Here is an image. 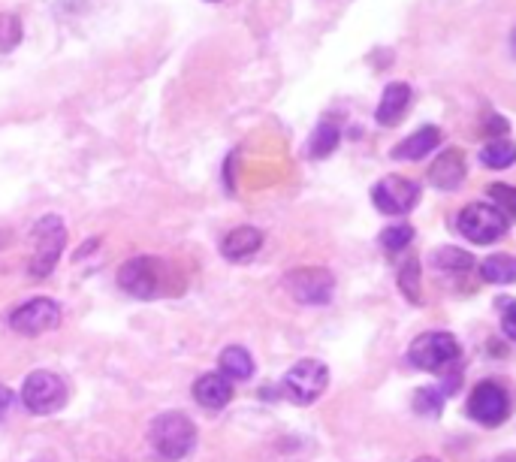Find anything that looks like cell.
I'll return each mask as SVG.
<instances>
[{
  "instance_id": "cell-20",
  "label": "cell",
  "mask_w": 516,
  "mask_h": 462,
  "mask_svg": "<svg viewBox=\"0 0 516 462\" xmlns=\"http://www.w3.org/2000/svg\"><path fill=\"white\" fill-rule=\"evenodd\" d=\"M338 139H341V130L335 121H320L317 130L311 133V142H308V154L311 158H329V154L338 148Z\"/></svg>"
},
{
  "instance_id": "cell-2",
  "label": "cell",
  "mask_w": 516,
  "mask_h": 462,
  "mask_svg": "<svg viewBox=\"0 0 516 462\" xmlns=\"http://www.w3.org/2000/svg\"><path fill=\"white\" fill-rule=\"evenodd\" d=\"M148 444L163 462H179L185 459L197 444V426L182 411H166L157 414L148 426Z\"/></svg>"
},
{
  "instance_id": "cell-5",
  "label": "cell",
  "mask_w": 516,
  "mask_h": 462,
  "mask_svg": "<svg viewBox=\"0 0 516 462\" xmlns=\"http://www.w3.org/2000/svg\"><path fill=\"white\" fill-rule=\"evenodd\" d=\"M456 227H459V233L468 242H474V245H492V242H498L507 233L510 221L495 206H489V203H471V206H465L459 212Z\"/></svg>"
},
{
  "instance_id": "cell-17",
  "label": "cell",
  "mask_w": 516,
  "mask_h": 462,
  "mask_svg": "<svg viewBox=\"0 0 516 462\" xmlns=\"http://www.w3.org/2000/svg\"><path fill=\"white\" fill-rule=\"evenodd\" d=\"M480 164L489 167V170H507L516 164V142L510 139H489L483 148H480Z\"/></svg>"
},
{
  "instance_id": "cell-6",
  "label": "cell",
  "mask_w": 516,
  "mask_h": 462,
  "mask_svg": "<svg viewBox=\"0 0 516 462\" xmlns=\"http://www.w3.org/2000/svg\"><path fill=\"white\" fill-rule=\"evenodd\" d=\"M329 387V369L320 360H299L281 381V390L296 405H311Z\"/></svg>"
},
{
  "instance_id": "cell-28",
  "label": "cell",
  "mask_w": 516,
  "mask_h": 462,
  "mask_svg": "<svg viewBox=\"0 0 516 462\" xmlns=\"http://www.w3.org/2000/svg\"><path fill=\"white\" fill-rule=\"evenodd\" d=\"M483 130H486L489 139H501V136L507 133V121H504L501 115H489L486 124H483Z\"/></svg>"
},
{
  "instance_id": "cell-19",
  "label": "cell",
  "mask_w": 516,
  "mask_h": 462,
  "mask_svg": "<svg viewBox=\"0 0 516 462\" xmlns=\"http://www.w3.org/2000/svg\"><path fill=\"white\" fill-rule=\"evenodd\" d=\"M480 275L489 284H513L516 281V257L513 254H492L480 263Z\"/></svg>"
},
{
  "instance_id": "cell-23",
  "label": "cell",
  "mask_w": 516,
  "mask_h": 462,
  "mask_svg": "<svg viewBox=\"0 0 516 462\" xmlns=\"http://www.w3.org/2000/svg\"><path fill=\"white\" fill-rule=\"evenodd\" d=\"M399 290L411 299V302H420V260L417 257H408L405 266L399 269Z\"/></svg>"
},
{
  "instance_id": "cell-3",
  "label": "cell",
  "mask_w": 516,
  "mask_h": 462,
  "mask_svg": "<svg viewBox=\"0 0 516 462\" xmlns=\"http://www.w3.org/2000/svg\"><path fill=\"white\" fill-rule=\"evenodd\" d=\"M34 254H31V263H28V272L34 278H49L64 254V245H67V227L58 215H46L37 221L34 227Z\"/></svg>"
},
{
  "instance_id": "cell-1",
  "label": "cell",
  "mask_w": 516,
  "mask_h": 462,
  "mask_svg": "<svg viewBox=\"0 0 516 462\" xmlns=\"http://www.w3.org/2000/svg\"><path fill=\"white\" fill-rule=\"evenodd\" d=\"M182 284V278H176L172 266L163 257H130L121 269H118V287L124 293H130L133 299H157V296H169L176 293Z\"/></svg>"
},
{
  "instance_id": "cell-29",
  "label": "cell",
  "mask_w": 516,
  "mask_h": 462,
  "mask_svg": "<svg viewBox=\"0 0 516 462\" xmlns=\"http://www.w3.org/2000/svg\"><path fill=\"white\" fill-rule=\"evenodd\" d=\"M13 402H16L13 390H10V387H4V384H0V417H7V414H10Z\"/></svg>"
},
{
  "instance_id": "cell-9",
  "label": "cell",
  "mask_w": 516,
  "mask_h": 462,
  "mask_svg": "<svg viewBox=\"0 0 516 462\" xmlns=\"http://www.w3.org/2000/svg\"><path fill=\"white\" fill-rule=\"evenodd\" d=\"M10 327L22 336H43L61 327V305L49 296H34L10 315Z\"/></svg>"
},
{
  "instance_id": "cell-15",
  "label": "cell",
  "mask_w": 516,
  "mask_h": 462,
  "mask_svg": "<svg viewBox=\"0 0 516 462\" xmlns=\"http://www.w3.org/2000/svg\"><path fill=\"white\" fill-rule=\"evenodd\" d=\"M408 106H411V85L408 82H393V85H387L375 118H378L381 127H396L405 118Z\"/></svg>"
},
{
  "instance_id": "cell-26",
  "label": "cell",
  "mask_w": 516,
  "mask_h": 462,
  "mask_svg": "<svg viewBox=\"0 0 516 462\" xmlns=\"http://www.w3.org/2000/svg\"><path fill=\"white\" fill-rule=\"evenodd\" d=\"M411 239H414V227L411 224H396V227H387L381 233V245L387 251H402V248L411 245Z\"/></svg>"
},
{
  "instance_id": "cell-21",
  "label": "cell",
  "mask_w": 516,
  "mask_h": 462,
  "mask_svg": "<svg viewBox=\"0 0 516 462\" xmlns=\"http://www.w3.org/2000/svg\"><path fill=\"white\" fill-rule=\"evenodd\" d=\"M432 263H435L438 269H447V272H468V269L474 266V257H471L468 251H462V248L447 245V248H438V251L432 254Z\"/></svg>"
},
{
  "instance_id": "cell-11",
  "label": "cell",
  "mask_w": 516,
  "mask_h": 462,
  "mask_svg": "<svg viewBox=\"0 0 516 462\" xmlns=\"http://www.w3.org/2000/svg\"><path fill=\"white\" fill-rule=\"evenodd\" d=\"M468 414L483 423V426H498L507 420L510 414V399L504 393L501 384L495 381H480L474 390H471V399H468Z\"/></svg>"
},
{
  "instance_id": "cell-34",
  "label": "cell",
  "mask_w": 516,
  "mask_h": 462,
  "mask_svg": "<svg viewBox=\"0 0 516 462\" xmlns=\"http://www.w3.org/2000/svg\"><path fill=\"white\" fill-rule=\"evenodd\" d=\"M206 4H218V0H206Z\"/></svg>"
},
{
  "instance_id": "cell-12",
  "label": "cell",
  "mask_w": 516,
  "mask_h": 462,
  "mask_svg": "<svg viewBox=\"0 0 516 462\" xmlns=\"http://www.w3.org/2000/svg\"><path fill=\"white\" fill-rule=\"evenodd\" d=\"M465 154L459 148H447L444 154H438L435 164L429 167V182L438 188V191H459L462 182H465Z\"/></svg>"
},
{
  "instance_id": "cell-22",
  "label": "cell",
  "mask_w": 516,
  "mask_h": 462,
  "mask_svg": "<svg viewBox=\"0 0 516 462\" xmlns=\"http://www.w3.org/2000/svg\"><path fill=\"white\" fill-rule=\"evenodd\" d=\"M22 19L16 13H0V52H13L22 43Z\"/></svg>"
},
{
  "instance_id": "cell-4",
  "label": "cell",
  "mask_w": 516,
  "mask_h": 462,
  "mask_svg": "<svg viewBox=\"0 0 516 462\" xmlns=\"http://www.w3.org/2000/svg\"><path fill=\"white\" fill-rule=\"evenodd\" d=\"M67 396H70V390H67L64 378L49 369L31 372L22 384V405L37 417L58 414L67 405Z\"/></svg>"
},
{
  "instance_id": "cell-18",
  "label": "cell",
  "mask_w": 516,
  "mask_h": 462,
  "mask_svg": "<svg viewBox=\"0 0 516 462\" xmlns=\"http://www.w3.org/2000/svg\"><path fill=\"white\" fill-rule=\"evenodd\" d=\"M221 375H227L230 381H248L254 375V360L245 348L230 345L221 351Z\"/></svg>"
},
{
  "instance_id": "cell-14",
  "label": "cell",
  "mask_w": 516,
  "mask_h": 462,
  "mask_svg": "<svg viewBox=\"0 0 516 462\" xmlns=\"http://www.w3.org/2000/svg\"><path fill=\"white\" fill-rule=\"evenodd\" d=\"M263 248V233L257 227H236L221 239V254L230 263H245Z\"/></svg>"
},
{
  "instance_id": "cell-10",
  "label": "cell",
  "mask_w": 516,
  "mask_h": 462,
  "mask_svg": "<svg viewBox=\"0 0 516 462\" xmlns=\"http://www.w3.org/2000/svg\"><path fill=\"white\" fill-rule=\"evenodd\" d=\"M372 203L384 215H405L420 203V188L405 176H384L372 188Z\"/></svg>"
},
{
  "instance_id": "cell-32",
  "label": "cell",
  "mask_w": 516,
  "mask_h": 462,
  "mask_svg": "<svg viewBox=\"0 0 516 462\" xmlns=\"http://www.w3.org/2000/svg\"><path fill=\"white\" fill-rule=\"evenodd\" d=\"M414 462H438V459H432V456H420V459H414Z\"/></svg>"
},
{
  "instance_id": "cell-7",
  "label": "cell",
  "mask_w": 516,
  "mask_h": 462,
  "mask_svg": "<svg viewBox=\"0 0 516 462\" xmlns=\"http://www.w3.org/2000/svg\"><path fill=\"white\" fill-rule=\"evenodd\" d=\"M459 342L450 333H423L411 342L408 348V360L411 366L423 369V372H441L447 366H453L459 360Z\"/></svg>"
},
{
  "instance_id": "cell-31",
  "label": "cell",
  "mask_w": 516,
  "mask_h": 462,
  "mask_svg": "<svg viewBox=\"0 0 516 462\" xmlns=\"http://www.w3.org/2000/svg\"><path fill=\"white\" fill-rule=\"evenodd\" d=\"M495 462H516V453H504L501 459H495Z\"/></svg>"
},
{
  "instance_id": "cell-16",
  "label": "cell",
  "mask_w": 516,
  "mask_h": 462,
  "mask_svg": "<svg viewBox=\"0 0 516 462\" xmlns=\"http://www.w3.org/2000/svg\"><path fill=\"white\" fill-rule=\"evenodd\" d=\"M438 142H441V130L426 124V127L414 130L408 139H402L390 154H393V161H423L429 151L438 148Z\"/></svg>"
},
{
  "instance_id": "cell-8",
  "label": "cell",
  "mask_w": 516,
  "mask_h": 462,
  "mask_svg": "<svg viewBox=\"0 0 516 462\" xmlns=\"http://www.w3.org/2000/svg\"><path fill=\"white\" fill-rule=\"evenodd\" d=\"M284 290L302 305H326L335 293V278L329 269L302 266L284 275Z\"/></svg>"
},
{
  "instance_id": "cell-33",
  "label": "cell",
  "mask_w": 516,
  "mask_h": 462,
  "mask_svg": "<svg viewBox=\"0 0 516 462\" xmlns=\"http://www.w3.org/2000/svg\"><path fill=\"white\" fill-rule=\"evenodd\" d=\"M513 52H516V31H513Z\"/></svg>"
},
{
  "instance_id": "cell-27",
  "label": "cell",
  "mask_w": 516,
  "mask_h": 462,
  "mask_svg": "<svg viewBox=\"0 0 516 462\" xmlns=\"http://www.w3.org/2000/svg\"><path fill=\"white\" fill-rule=\"evenodd\" d=\"M504 305H507V308L501 312V330H504L507 339L516 342V302H504Z\"/></svg>"
},
{
  "instance_id": "cell-25",
  "label": "cell",
  "mask_w": 516,
  "mask_h": 462,
  "mask_svg": "<svg viewBox=\"0 0 516 462\" xmlns=\"http://www.w3.org/2000/svg\"><path fill=\"white\" fill-rule=\"evenodd\" d=\"M441 405H444V390L423 387V390H417V396H414V408H417V414L438 417V414H441Z\"/></svg>"
},
{
  "instance_id": "cell-13",
  "label": "cell",
  "mask_w": 516,
  "mask_h": 462,
  "mask_svg": "<svg viewBox=\"0 0 516 462\" xmlns=\"http://www.w3.org/2000/svg\"><path fill=\"white\" fill-rule=\"evenodd\" d=\"M194 399L209 411H221L233 402V381L221 372H206L194 384Z\"/></svg>"
},
{
  "instance_id": "cell-24",
  "label": "cell",
  "mask_w": 516,
  "mask_h": 462,
  "mask_svg": "<svg viewBox=\"0 0 516 462\" xmlns=\"http://www.w3.org/2000/svg\"><path fill=\"white\" fill-rule=\"evenodd\" d=\"M486 194H489L492 206H495L507 221L516 218V188H510V185H489Z\"/></svg>"
},
{
  "instance_id": "cell-30",
  "label": "cell",
  "mask_w": 516,
  "mask_h": 462,
  "mask_svg": "<svg viewBox=\"0 0 516 462\" xmlns=\"http://www.w3.org/2000/svg\"><path fill=\"white\" fill-rule=\"evenodd\" d=\"M97 245H100V239H97V236H94V239H88V242H85V245H82V248L76 251V260H82V257H85L88 251H94Z\"/></svg>"
}]
</instances>
